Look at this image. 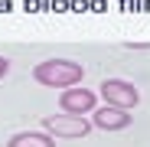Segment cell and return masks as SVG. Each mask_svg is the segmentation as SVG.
Listing matches in <instances>:
<instances>
[{"mask_svg":"<svg viewBox=\"0 0 150 147\" xmlns=\"http://www.w3.org/2000/svg\"><path fill=\"white\" fill-rule=\"evenodd\" d=\"M82 75H85V69L72 59H46L33 69V79L49 88H72L82 82Z\"/></svg>","mask_w":150,"mask_h":147,"instance_id":"1","label":"cell"},{"mask_svg":"<svg viewBox=\"0 0 150 147\" xmlns=\"http://www.w3.org/2000/svg\"><path fill=\"white\" fill-rule=\"evenodd\" d=\"M95 124L85 121L82 114H52V118H42V131L46 134H56V137H88Z\"/></svg>","mask_w":150,"mask_h":147,"instance_id":"2","label":"cell"},{"mask_svg":"<svg viewBox=\"0 0 150 147\" xmlns=\"http://www.w3.org/2000/svg\"><path fill=\"white\" fill-rule=\"evenodd\" d=\"M101 95H105V102L111 108H124V111L140 102V92L131 82H124V79H105L101 82Z\"/></svg>","mask_w":150,"mask_h":147,"instance_id":"3","label":"cell"},{"mask_svg":"<svg viewBox=\"0 0 150 147\" xmlns=\"http://www.w3.org/2000/svg\"><path fill=\"white\" fill-rule=\"evenodd\" d=\"M95 102H98V95L91 92V88H65V95H59V105H62V111L65 114H88V111H95Z\"/></svg>","mask_w":150,"mask_h":147,"instance_id":"4","label":"cell"},{"mask_svg":"<svg viewBox=\"0 0 150 147\" xmlns=\"http://www.w3.org/2000/svg\"><path fill=\"white\" fill-rule=\"evenodd\" d=\"M91 124L101 128V131H124V128L131 124V114L124 111V108H111V105H105V108H98V111L91 114Z\"/></svg>","mask_w":150,"mask_h":147,"instance_id":"5","label":"cell"},{"mask_svg":"<svg viewBox=\"0 0 150 147\" xmlns=\"http://www.w3.org/2000/svg\"><path fill=\"white\" fill-rule=\"evenodd\" d=\"M7 147H56V141L46 131H20L7 141Z\"/></svg>","mask_w":150,"mask_h":147,"instance_id":"6","label":"cell"},{"mask_svg":"<svg viewBox=\"0 0 150 147\" xmlns=\"http://www.w3.org/2000/svg\"><path fill=\"white\" fill-rule=\"evenodd\" d=\"M7 72H10V59H4V56H0V79H4Z\"/></svg>","mask_w":150,"mask_h":147,"instance_id":"7","label":"cell"}]
</instances>
